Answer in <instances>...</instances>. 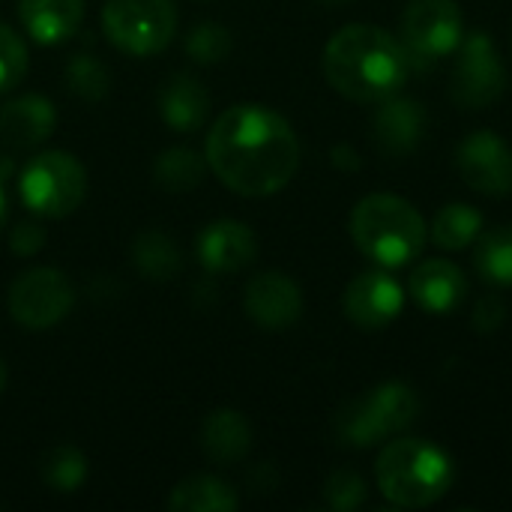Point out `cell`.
Instances as JSON below:
<instances>
[{"instance_id": "obj_15", "label": "cell", "mask_w": 512, "mask_h": 512, "mask_svg": "<svg viewBox=\"0 0 512 512\" xmlns=\"http://www.w3.org/2000/svg\"><path fill=\"white\" fill-rule=\"evenodd\" d=\"M258 255V240L237 219H216L198 234V261L207 273H237Z\"/></svg>"}, {"instance_id": "obj_36", "label": "cell", "mask_w": 512, "mask_h": 512, "mask_svg": "<svg viewBox=\"0 0 512 512\" xmlns=\"http://www.w3.org/2000/svg\"><path fill=\"white\" fill-rule=\"evenodd\" d=\"M321 3H330V6H342V3H348V0H321Z\"/></svg>"}, {"instance_id": "obj_33", "label": "cell", "mask_w": 512, "mask_h": 512, "mask_svg": "<svg viewBox=\"0 0 512 512\" xmlns=\"http://www.w3.org/2000/svg\"><path fill=\"white\" fill-rule=\"evenodd\" d=\"M333 162H336L339 168H357V165H360L354 147H345V144H339V147L333 150Z\"/></svg>"}, {"instance_id": "obj_29", "label": "cell", "mask_w": 512, "mask_h": 512, "mask_svg": "<svg viewBox=\"0 0 512 512\" xmlns=\"http://www.w3.org/2000/svg\"><path fill=\"white\" fill-rule=\"evenodd\" d=\"M24 72H27V45L9 24H0V93L12 90L24 78Z\"/></svg>"}, {"instance_id": "obj_32", "label": "cell", "mask_w": 512, "mask_h": 512, "mask_svg": "<svg viewBox=\"0 0 512 512\" xmlns=\"http://www.w3.org/2000/svg\"><path fill=\"white\" fill-rule=\"evenodd\" d=\"M504 318H507V306H504L501 297H483V300L474 306V327H477L480 333L498 330V327L504 324Z\"/></svg>"}, {"instance_id": "obj_31", "label": "cell", "mask_w": 512, "mask_h": 512, "mask_svg": "<svg viewBox=\"0 0 512 512\" xmlns=\"http://www.w3.org/2000/svg\"><path fill=\"white\" fill-rule=\"evenodd\" d=\"M45 243V228L39 222H21L12 228L9 234V249L18 255V258H30L42 249Z\"/></svg>"}, {"instance_id": "obj_1", "label": "cell", "mask_w": 512, "mask_h": 512, "mask_svg": "<svg viewBox=\"0 0 512 512\" xmlns=\"http://www.w3.org/2000/svg\"><path fill=\"white\" fill-rule=\"evenodd\" d=\"M207 168L237 195L267 198L291 183L300 141L291 123L255 102L225 108L207 132Z\"/></svg>"}, {"instance_id": "obj_22", "label": "cell", "mask_w": 512, "mask_h": 512, "mask_svg": "<svg viewBox=\"0 0 512 512\" xmlns=\"http://www.w3.org/2000/svg\"><path fill=\"white\" fill-rule=\"evenodd\" d=\"M132 264L141 276H147L153 282H165V279H174L180 273L183 255L168 234L147 231L132 246Z\"/></svg>"}, {"instance_id": "obj_25", "label": "cell", "mask_w": 512, "mask_h": 512, "mask_svg": "<svg viewBox=\"0 0 512 512\" xmlns=\"http://www.w3.org/2000/svg\"><path fill=\"white\" fill-rule=\"evenodd\" d=\"M87 480V459L78 447L72 444H60L54 450H48V456L42 459V483L60 495H72L84 486Z\"/></svg>"}, {"instance_id": "obj_9", "label": "cell", "mask_w": 512, "mask_h": 512, "mask_svg": "<svg viewBox=\"0 0 512 512\" xmlns=\"http://www.w3.org/2000/svg\"><path fill=\"white\" fill-rule=\"evenodd\" d=\"M411 66H429L462 42V9L456 0H411L402 18Z\"/></svg>"}, {"instance_id": "obj_19", "label": "cell", "mask_w": 512, "mask_h": 512, "mask_svg": "<svg viewBox=\"0 0 512 512\" xmlns=\"http://www.w3.org/2000/svg\"><path fill=\"white\" fill-rule=\"evenodd\" d=\"M210 114V93L192 75H177L159 90V117L174 132H195Z\"/></svg>"}, {"instance_id": "obj_7", "label": "cell", "mask_w": 512, "mask_h": 512, "mask_svg": "<svg viewBox=\"0 0 512 512\" xmlns=\"http://www.w3.org/2000/svg\"><path fill=\"white\" fill-rule=\"evenodd\" d=\"M102 30L123 54H159L177 30L174 0H105Z\"/></svg>"}, {"instance_id": "obj_3", "label": "cell", "mask_w": 512, "mask_h": 512, "mask_svg": "<svg viewBox=\"0 0 512 512\" xmlns=\"http://www.w3.org/2000/svg\"><path fill=\"white\" fill-rule=\"evenodd\" d=\"M378 489L381 495L402 507V510H420L441 501L453 483V465L444 450H438L429 441L405 438L378 456L375 465Z\"/></svg>"}, {"instance_id": "obj_26", "label": "cell", "mask_w": 512, "mask_h": 512, "mask_svg": "<svg viewBox=\"0 0 512 512\" xmlns=\"http://www.w3.org/2000/svg\"><path fill=\"white\" fill-rule=\"evenodd\" d=\"M66 87L81 102H102L111 90V72L96 54H75L66 63Z\"/></svg>"}, {"instance_id": "obj_14", "label": "cell", "mask_w": 512, "mask_h": 512, "mask_svg": "<svg viewBox=\"0 0 512 512\" xmlns=\"http://www.w3.org/2000/svg\"><path fill=\"white\" fill-rule=\"evenodd\" d=\"M426 108L414 99H399L396 93L381 99V108L372 117L375 147L387 156H411L426 138Z\"/></svg>"}, {"instance_id": "obj_24", "label": "cell", "mask_w": 512, "mask_h": 512, "mask_svg": "<svg viewBox=\"0 0 512 512\" xmlns=\"http://www.w3.org/2000/svg\"><path fill=\"white\" fill-rule=\"evenodd\" d=\"M480 231H483V216L468 204H447L444 210H438L432 222V240L438 249L447 252H459L471 246Z\"/></svg>"}, {"instance_id": "obj_16", "label": "cell", "mask_w": 512, "mask_h": 512, "mask_svg": "<svg viewBox=\"0 0 512 512\" xmlns=\"http://www.w3.org/2000/svg\"><path fill=\"white\" fill-rule=\"evenodd\" d=\"M57 126L54 105L39 93H24L0 108V141L12 150L42 144Z\"/></svg>"}, {"instance_id": "obj_20", "label": "cell", "mask_w": 512, "mask_h": 512, "mask_svg": "<svg viewBox=\"0 0 512 512\" xmlns=\"http://www.w3.org/2000/svg\"><path fill=\"white\" fill-rule=\"evenodd\" d=\"M201 447L210 462L234 465V462L246 459V453L252 447V426L240 411L219 408V411L207 414V420L201 426Z\"/></svg>"}, {"instance_id": "obj_13", "label": "cell", "mask_w": 512, "mask_h": 512, "mask_svg": "<svg viewBox=\"0 0 512 512\" xmlns=\"http://www.w3.org/2000/svg\"><path fill=\"white\" fill-rule=\"evenodd\" d=\"M402 285L387 270L360 273L345 291V315L363 330H381L402 312Z\"/></svg>"}, {"instance_id": "obj_12", "label": "cell", "mask_w": 512, "mask_h": 512, "mask_svg": "<svg viewBox=\"0 0 512 512\" xmlns=\"http://www.w3.org/2000/svg\"><path fill=\"white\" fill-rule=\"evenodd\" d=\"M246 315L264 330H288L303 315V291L279 270H267L249 279L243 294Z\"/></svg>"}, {"instance_id": "obj_30", "label": "cell", "mask_w": 512, "mask_h": 512, "mask_svg": "<svg viewBox=\"0 0 512 512\" xmlns=\"http://www.w3.org/2000/svg\"><path fill=\"white\" fill-rule=\"evenodd\" d=\"M327 504L339 512H354L366 501V483L354 471H336L324 486Z\"/></svg>"}, {"instance_id": "obj_6", "label": "cell", "mask_w": 512, "mask_h": 512, "mask_svg": "<svg viewBox=\"0 0 512 512\" xmlns=\"http://www.w3.org/2000/svg\"><path fill=\"white\" fill-rule=\"evenodd\" d=\"M420 411V402L408 384L390 381L366 393L363 399H354L342 408L336 417V432L342 444L348 447H372L381 444L387 435L402 432L414 423Z\"/></svg>"}, {"instance_id": "obj_21", "label": "cell", "mask_w": 512, "mask_h": 512, "mask_svg": "<svg viewBox=\"0 0 512 512\" xmlns=\"http://www.w3.org/2000/svg\"><path fill=\"white\" fill-rule=\"evenodd\" d=\"M237 507H240L237 492L225 480L210 474H198L177 483L168 498L171 512H231Z\"/></svg>"}, {"instance_id": "obj_10", "label": "cell", "mask_w": 512, "mask_h": 512, "mask_svg": "<svg viewBox=\"0 0 512 512\" xmlns=\"http://www.w3.org/2000/svg\"><path fill=\"white\" fill-rule=\"evenodd\" d=\"M507 90V66L486 33H471L459 42L453 69V99L465 108H486Z\"/></svg>"}, {"instance_id": "obj_17", "label": "cell", "mask_w": 512, "mask_h": 512, "mask_svg": "<svg viewBox=\"0 0 512 512\" xmlns=\"http://www.w3.org/2000/svg\"><path fill=\"white\" fill-rule=\"evenodd\" d=\"M465 291H468L465 273L453 261L432 258L411 273V297L429 312L456 309L465 300Z\"/></svg>"}, {"instance_id": "obj_11", "label": "cell", "mask_w": 512, "mask_h": 512, "mask_svg": "<svg viewBox=\"0 0 512 512\" xmlns=\"http://www.w3.org/2000/svg\"><path fill=\"white\" fill-rule=\"evenodd\" d=\"M456 162L465 183L483 195H507L512 189V147L492 132L468 135Z\"/></svg>"}, {"instance_id": "obj_23", "label": "cell", "mask_w": 512, "mask_h": 512, "mask_svg": "<svg viewBox=\"0 0 512 512\" xmlns=\"http://www.w3.org/2000/svg\"><path fill=\"white\" fill-rule=\"evenodd\" d=\"M204 174H207V159L201 153H195L192 147L162 150L153 165L156 183L168 192H189V189L201 186Z\"/></svg>"}, {"instance_id": "obj_27", "label": "cell", "mask_w": 512, "mask_h": 512, "mask_svg": "<svg viewBox=\"0 0 512 512\" xmlns=\"http://www.w3.org/2000/svg\"><path fill=\"white\" fill-rule=\"evenodd\" d=\"M474 264L483 279L512 285V228H495L492 234H486L477 246Z\"/></svg>"}, {"instance_id": "obj_2", "label": "cell", "mask_w": 512, "mask_h": 512, "mask_svg": "<svg viewBox=\"0 0 512 512\" xmlns=\"http://www.w3.org/2000/svg\"><path fill=\"white\" fill-rule=\"evenodd\" d=\"M411 72V57L399 39L375 24H348L324 48L327 81L354 102L393 96Z\"/></svg>"}, {"instance_id": "obj_4", "label": "cell", "mask_w": 512, "mask_h": 512, "mask_svg": "<svg viewBox=\"0 0 512 512\" xmlns=\"http://www.w3.org/2000/svg\"><path fill=\"white\" fill-rule=\"evenodd\" d=\"M351 237L363 249V255L375 258L384 267H399L423 249L426 222L405 198L375 192L354 207Z\"/></svg>"}, {"instance_id": "obj_28", "label": "cell", "mask_w": 512, "mask_h": 512, "mask_svg": "<svg viewBox=\"0 0 512 512\" xmlns=\"http://www.w3.org/2000/svg\"><path fill=\"white\" fill-rule=\"evenodd\" d=\"M231 45L234 42H231L228 27L216 24V21H201L186 33V54L201 66L222 63L231 54Z\"/></svg>"}, {"instance_id": "obj_35", "label": "cell", "mask_w": 512, "mask_h": 512, "mask_svg": "<svg viewBox=\"0 0 512 512\" xmlns=\"http://www.w3.org/2000/svg\"><path fill=\"white\" fill-rule=\"evenodd\" d=\"M3 387H6V366H3V360H0V393H3Z\"/></svg>"}, {"instance_id": "obj_5", "label": "cell", "mask_w": 512, "mask_h": 512, "mask_svg": "<svg viewBox=\"0 0 512 512\" xmlns=\"http://www.w3.org/2000/svg\"><path fill=\"white\" fill-rule=\"evenodd\" d=\"M18 192L30 213L42 219H63L84 201L87 171L75 156L63 150L36 153L21 171Z\"/></svg>"}, {"instance_id": "obj_18", "label": "cell", "mask_w": 512, "mask_h": 512, "mask_svg": "<svg viewBox=\"0 0 512 512\" xmlns=\"http://www.w3.org/2000/svg\"><path fill=\"white\" fill-rule=\"evenodd\" d=\"M24 30L42 45H60L84 21V0H21L18 6Z\"/></svg>"}, {"instance_id": "obj_34", "label": "cell", "mask_w": 512, "mask_h": 512, "mask_svg": "<svg viewBox=\"0 0 512 512\" xmlns=\"http://www.w3.org/2000/svg\"><path fill=\"white\" fill-rule=\"evenodd\" d=\"M6 216H9V201H6V189H3V183H0V231H3V225H6Z\"/></svg>"}, {"instance_id": "obj_8", "label": "cell", "mask_w": 512, "mask_h": 512, "mask_svg": "<svg viewBox=\"0 0 512 512\" xmlns=\"http://www.w3.org/2000/svg\"><path fill=\"white\" fill-rule=\"evenodd\" d=\"M9 315L24 330L57 327L75 306V288L57 267H33L9 288Z\"/></svg>"}]
</instances>
